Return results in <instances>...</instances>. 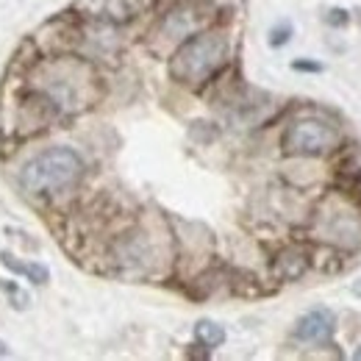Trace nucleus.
<instances>
[{
	"instance_id": "obj_1",
	"label": "nucleus",
	"mask_w": 361,
	"mask_h": 361,
	"mask_svg": "<svg viewBox=\"0 0 361 361\" xmlns=\"http://www.w3.org/2000/svg\"><path fill=\"white\" fill-rule=\"evenodd\" d=\"M37 94L53 111H81L100 94L97 75L81 59H53L37 70Z\"/></svg>"
},
{
	"instance_id": "obj_2",
	"label": "nucleus",
	"mask_w": 361,
	"mask_h": 361,
	"mask_svg": "<svg viewBox=\"0 0 361 361\" xmlns=\"http://www.w3.org/2000/svg\"><path fill=\"white\" fill-rule=\"evenodd\" d=\"M228 59V39L220 31H197L189 39H183L178 50L170 59V75L186 84L197 87L209 81Z\"/></svg>"
},
{
	"instance_id": "obj_3",
	"label": "nucleus",
	"mask_w": 361,
	"mask_h": 361,
	"mask_svg": "<svg viewBox=\"0 0 361 361\" xmlns=\"http://www.w3.org/2000/svg\"><path fill=\"white\" fill-rule=\"evenodd\" d=\"M84 173V161L70 147H47L39 156H34L23 173L20 186L28 195H53L67 186H73Z\"/></svg>"
},
{
	"instance_id": "obj_4",
	"label": "nucleus",
	"mask_w": 361,
	"mask_h": 361,
	"mask_svg": "<svg viewBox=\"0 0 361 361\" xmlns=\"http://www.w3.org/2000/svg\"><path fill=\"white\" fill-rule=\"evenodd\" d=\"M336 145H339L336 128L322 120H298L281 136V147L286 156H325Z\"/></svg>"
},
{
	"instance_id": "obj_5",
	"label": "nucleus",
	"mask_w": 361,
	"mask_h": 361,
	"mask_svg": "<svg viewBox=\"0 0 361 361\" xmlns=\"http://www.w3.org/2000/svg\"><path fill=\"white\" fill-rule=\"evenodd\" d=\"M203 23H206V14L200 11V6L183 3L178 8H173L170 14H164V20L156 25L153 39L164 42V45H178L183 39H189L192 34H197Z\"/></svg>"
},
{
	"instance_id": "obj_6",
	"label": "nucleus",
	"mask_w": 361,
	"mask_h": 361,
	"mask_svg": "<svg viewBox=\"0 0 361 361\" xmlns=\"http://www.w3.org/2000/svg\"><path fill=\"white\" fill-rule=\"evenodd\" d=\"M336 319L328 309H312L309 314H303L295 325V339L300 342H312V345H322L334 336Z\"/></svg>"
},
{
	"instance_id": "obj_7",
	"label": "nucleus",
	"mask_w": 361,
	"mask_h": 361,
	"mask_svg": "<svg viewBox=\"0 0 361 361\" xmlns=\"http://www.w3.org/2000/svg\"><path fill=\"white\" fill-rule=\"evenodd\" d=\"M322 220H328L325 226V239H334V242H342V245H356L361 236L359 217L353 209H334L331 214H322Z\"/></svg>"
},
{
	"instance_id": "obj_8",
	"label": "nucleus",
	"mask_w": 361,
	"mask_h": 361,
	"mask_svg": "<svg viewBox=\"0 0 361 361\" xmlns=\"http://www.w3.org/2000/svg\"><path fill=\"white\" fill-rule=\"evenodd\" d=\"M306 270H309V256L300 247H286L272 262V275L278 281H298Z\"/></svg>"
},
{
	"instance_id": "obj_9",
	"label": "nucleus",
	"mask_w": 361,
	"mask_h": 361,
	"mask_svg": "<svg viewBox=\"0 0 361 361\" xmlns=\"http://www.w3.org/2000/svg\"><path fill=\"white\" fill-rule=\"evenodd\" d=\"M145 8H147V0H106L103 14H106V20H109V23L123 25V23L136 20Z\"/></svg>"
},
{
	"instance_id": "obj_10",
	"label": "nucleus",
	"mask_w": 361,
	"mask_h": 361,
	"mask_svg": "<svg viewBox=\"0 0 361 361\" xmlns=\"http://www.w3.org/2000/svg\"><path fill=\"white\" fill-rule=\"evenodd\" d=\"M0 264L6 267V270L17 272V275H25V278H31L34 283H47L50 281V270H47L45 264H37V262H20V259H14L11 253H0Z\"/></svg>"
},
{
	"instance_id": "obj_11",
	"label": "nucleus",
	"mask_w": 361,
	"mask_h": 361,
	"mask_svg": "<svg viewBox=\"0 0 361 361\" xmlns=\"http://www.w3.org/2000/svg\"><path fill=\"white\" fill-rule=\"evenodd\" d=\"M195 339L206 348V350H214L226 342V328L220 322H212V319H200L195 325Z\"/></svg>"
},
{
	"instance_id": "obj_12",
	"label": "nucleus",
	"mask_w": 361,
	"mask_h": 361,
	"mask_svg": "<svg viewBox=\"0 0 361 361\" xmlns=\"http://www.w3.org/2000/svg\"><path fill=\"white\" fill-rule=\"evenodd\" d=\"M0 289H3V292H6L8 298H14V306H17V309H25V306H28V295H25V292H23V289H20L17 283L0 281Z\"/></svg>"
},
{
	"instance_id": "obj_13",
	"label": "nucleus",
	"mask_w": 361,
	"mask_h": 361,
	"mask_svg": "<svg viewBox=\"0 0 361 361\" xmlns=\"http://www.w3.org/2000/svg\"><path fill=\"white\" fill-rule=\"evenodd\" d=\"M289 37H292V23H281V25H275V28L270 31V45L272 47L286 45Z\"/></svg>"
},
{
	"instance_id": "obj_14",
	"label": "nucleus",
	"mask_w": 361,
	"mask_h": 361,
	"mask_svg": "<svg viewBox=\"0 0 361 361\" xmlns=\"http://www.w3.org/2000/svg\"><path fill=\"white\" fill-rule=\"evenodd\" d=\"M295 70H312V73H319L322 67L314 64V61H295Z\"/></svg>"
},
{
	"instance_id": "obj_15",
	"label": "nucleus",
	"mask_w": 361,
	"mask_h": 361,
	"mask_svg": "<svg viewBox=\"0 0 361 361\" xmlns=\"http://www.w3.org/2000/svg\"><path fill=\"white\" fill-rule=\"evenodd\" d=\"M331 14H334V17H328V23H336V25H342V23H348V17H345V11H342V8H334Z\"/></svg>"
},
{
	"instance_id": "obj_16",
	"label": "nucleus",
	"mask_w": 361,
	"mask_h": 361,
	"mask_svg": "<svg viewBox=\"0 0 361 361\" xmlns=\"http://www.w3.org/2000/svg\"><path fill=\"white\" fill-rule=\"evenodd\" d=\"M8 353H11V350H8V345H6V342H3V339H0V359H6V356H8Z\"/></svg>"
},
{
	"instance_id": "obj_17",
	"label": "nucleus",
	"mask_w": 361,
	"mask_h": 361,
	"mask_svg": "<svg viewBox=\"0 0 361 361\" xmlns=\"http://www.w3.org/2000/svg\"><path fill=\"white\" fill-rule=\"evenodd\" d=\"M353 359H359V361H361V348L356 350V353H353Z\"/></svg>"
}]
</instances>
